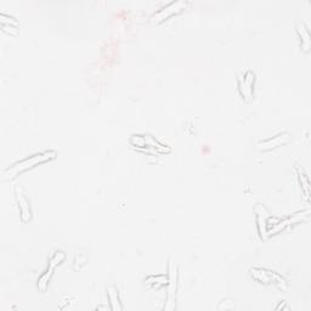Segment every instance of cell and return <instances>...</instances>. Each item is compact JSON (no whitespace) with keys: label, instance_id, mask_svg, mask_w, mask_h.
<instances>
[{"label":"cell","instance_id":"obj_1","mask_svg":"<svg viewBox=\"0 0 311 311\" xmlns=\"http://www.w3.org/2000/svg\"><path fill=\"white\" fill-rule=\"evenodd\" d=\"M55 157L56 153L54 151H46L43 152V153L34 154L30 158H26V160L17 162V163H15L11 168H8V169L3 173V179L4 180L14 179L15 176H17L20 173L26 172V170L30 169V168L38 166L39 163H44L46 161L54 160Z\"/></svg>","mask_w":311,"mask_h":311},{"label":"cell","instance_id":"obj_4","mask_svg":"<svg viewBox=\"0 0 311 311\" xmlns=\"http://www.w3.org/2000/svg\"><path fill=\"white\" fill-rule=\"evenodd\" d=\"M291 141V134L289 133H284V134H278V135L273 136L272 139L266 140V141H263L259 144V148L264 151L271 150V148L279 147V146L287 144V142Z\"/></svg>","mask_w":311,"mask_h":311},{"label":"cell","instance_id":"obj_5","mask_svg":"<svg viewBox=\"0 0 311 311\" xmlns=\"http://www.w3.org/2000/svg\"><path fill=\"white\" fill-rule=\"evenodd\" d=\"M186 6V3L183 2H176V3H172V4H169L166 8H163L160 12H157V14H154L153 16L151 17L152 21H162L164 20V18L172 16V15L175 14V12H179L180 10H182L183 8Z\"/></svg>","mask_w":311,"mask_h":311},{"label":"cell","instance_id":"obj_3","mask_svg":"<svg viewBox=\"0 0 311 311\" xmlns=\"http://www.w3.org/2000/svg\"><path fill=\"white\" fill-rule=\"evenodd\" d=\"M176 281H178V272H176V267H174L173 261H170L169 263V292H168V304L166 306L167 310H173L174 307H175Z\"/></svg>","mask_w":311,"mask_h":311},{"label":"cell","instance_id":"obj_9","mask_svg":"<svg viewBox=\"0 0 311 311\" xmlns=\"http://www.w3.org/2000/svg\"><path fill=\"white\" fill-rule=\"evenodd\" d=\"M65 259V254L62 253V252H57V253H55V256L52 257V259H51V265L50 266H52L54 267L56 264H60L62 260Z\"/></svg>","mask_w":311,"mask_h":311},{"label":"cell","instance_id":"obj_7","mask_svg":"<svg viewBox=\"0 0 311 311\" xmlns=\"http://www.w3.org/2000/svg\"><path fill=\"white\" fill-rule=\"evenodd\" d=\"M108 298H110L112 310H122V305H120L119 299H118L117 289L114 288L113 286H110V287H108Z\"/></svg>","mask_w":311,"mask_h":311},{"label":"cell","instance_id":"obj_8","mask_svg":"<svg viewBox=\"0 0 311 311\" xmlns=\"http://www.w3.org/2000/svg\"><path fill=\"white\" fill-rule=\"evenodd\" d=\"M52 269H54V267L50 266V269H49L48 271H46V273H44V275H43L38 281V287L42 289V291H45L46 287H48V282H49V278H50V276H51Z\"/></svg>","mask_w":311,"mask_h":311},{"label":"cell","instance_id":"obj_6","mask_svg":"<svg viewBox=\"0 0 311 311\" xmlns=\"http://www.w3.org/2000/svg\"><path fill=\"white\" fill-rule=\"evenodd\" d=\"M17 191V201H18V206H20L21 209V217H22L23 222H28L30 219V208L29 204L26 198L23 197L22 194H20V189H16Z\"/></svg>","mask_w":311,"mask_h":311},{"label":"cell","instance_id":"obj_2","mask_svg":"<svg viewBox=\"0 0 311 311\" xmlns=\"http://www.w3.org/2000/svg\"><path fill=\"white\" fill-rule=\"evenodd\" d=\"M130 144L141 151L147 146V148H153L156 152H166V146L160 144L157 140H154L150 135H134L130 139Z\"/></svg>","mask_w":311,"mask_h":311}]
</instances>
